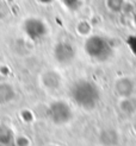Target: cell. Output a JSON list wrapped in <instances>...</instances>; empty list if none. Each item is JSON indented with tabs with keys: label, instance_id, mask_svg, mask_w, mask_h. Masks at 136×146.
<instances>
[{
	"label": "cell",
	"instance_id": "8992f818",
	"mask_svg": "<svg viewBox=\"0 0 136 146\" xmlns=\"http://www.w3.org/2000/svg\"><path fill=\"white\" fill-rule=\"evenodd\" d=\"M14 98V89L9 83H1L0 84V104L5 105L11 102Z\"/></svg>",
	"mask_w": 136,
	"mask_h": 146
},
{
	"label": "cell",
	"instance_id": "7a4b0ae2",
	"mask_svg": "<svg viewBox=\"0 0 136 146\" xmlns=\"http://www.w3.org/2000/svg\"><path fill=\"white\" fill-rule=\"evenodd\" d=\"M84 50L91 60L103 63L109 61L115 54L113 43L100 35H93L85 40Z\"/></svg>",
	"mask_w": 136,
	"mask_h": 146
},
{
	"label": "cell",
	"instance_id": "5b68a950",
	"mask_svg": "<svg viewBox=\"0 0 136 146\" xmlns=\"http://www.w3.org/2000/svg\"><path fill=\"white\" fill-rule=\"evenodd\" d=\"M53 54L57 63L62 65H69L75 58V48L72 43L60 42L55 45Z\"/></svg>",
	"mask_w": 136,
	"mask_h": 146
},
{
	"label": "cell",
	"instance_id": "9c48e42d",
	"mask_svg": "<svg viewBox=\"0 0 136 146\" xmlns=\"http://www.w3.org/2000/svg\"><path fill=\"white\" fill-rule=\"evenodd\" d=\"M38 1H41L42 4H50V3H53L54 0H38Z\"/></svg>",
	"mask_w": 136,
	"mask_h": 146
},
{
	"label": "cell",
	"instance_id": "6da1fadb",
	"mask_svg": "<svg viewBox=\"0 0 136 146\" xmlns=\"http://www.w3.org/2000/svg\"><path fill=\"white\" fill-rule=\"evenodd\" d=\"M69 95L78 107L85 111H92L98 106L102 94L96 82L87 78H80L70 86Z\"/></svg>",
	"mask_w": 136,
	"mask_h": 146
},
{
	"label": "cell",
	"instance_id": "52a82bcc",
	"mask_svg": "<svg viewBox=\"0 0 136 146\" xmlns=\"http://www.w3.org/2000/svg\"><path fill=\"white\" fill-rule=\"evenodd\" d=\"M63 5L67 7L68 10H72V11H75L78 10L79 7L81 5V0H62Z\"/></svg>",
	"mask_w": 136,
	"mask_h": 146
},
{
	"label": "cell",
	"instance_id": "3957f363",
	"mask_svg": "<svg viewBox=\"0 0 136 146\" xmlns=\"http://www.w3.org/2000/svg\"><path fill=\"white\" fill-rule=\"evenodd\" d=\"M48 116L55 125H64L73 118V111L66 101L56 100L49 105Z\"/></svg>",
	"mask_w": 136,
	"mask_h": 146
},
{
	"label": "cell",
	"instance_id": "ba28073f",
	"mask_svg": "<svg viewBox=\"0 0 136 146\" xmlns=\"http://www.w3.org/2000/svg\"><path fill=\"white\" fill-rule=\"evenodd\" d=\"M107 6L112 11H119L123 6V0H107Z\"/></svg>",
	"mask_w": 136,
	"mask_h": 146
},
{
	"label": "cell",
	"instance_id": "277c9868",
	"mask_svg": "<svg viewBox=\"0 0 136 146\" xmlns=\"http://www.w3.org/2000/svg\"><path fill=\"white\" fill-rule=\"evenodd\" d=\"M23 30L27 37L33 42L42 40L48 33V27H47L46 23L36 17L27 18L24 21Z\"/></svg>",
	"mask_w": 136,
	"mask_h": 146
}]
</instances>
